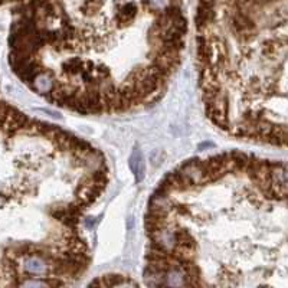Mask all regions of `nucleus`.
<instances>
[{
  "instance_id": "nucleus-1",
  "label": "nucleus",
  "mask_w": 288,
  "mask_h": 288,
  "mask_svg": "<svg viewBox=\"0 0 288 288\" xmlns=\"http://www.w3.org/2000/svg\"><path fill=\"white\" fill-rule=\"evenodd\" d=\"M180 172L183 173L194 186H203L206 183H211L209 177L205 173L202 160L199 159H193V160H189L188 163H185L180 167Z\"/></svg>"
},
{
  "instance_id": "nucleus-2",
  "label": "nucleus",
  "mask_w": 288,
  "mask_h": 288,
  "mask_svg": "<svg viewBox=\"0 0 288 288\" xmlns=\"http://www.w3.org/2000/svg\"><path fill=\"white\" fill-rule=\"evenodd\" d=\"M23 269L29 274H45L49 271V265L38 255H28L25 259Z\"/></svg>"
},
{
  "instance_id": "nucleus-3",
  "label": "nucleus",
  "mask_w": 288,
  "mask_h": 288,
  "mask_svg": "<svg viewBox=\"0 0 288 288\" xmlns=\"http://www.w3.org/2000/svg\"><path fill=\"white\" fill-rule=\"evenodd\" d=\"M82 68H84V62L79 58H71V59H68L66 62L62 64L64 72L69 77H78L81 74Z\"/></svg>"
},
{
  "instance_id": "nucleus-4",
  "label": "nucleus",
  "mask_w": 288,
  "mask_h": 288,
  "mask_svg": "<svg viewBox=\"0 0 288 288\" xmlns=\"http://www.w3.org/2000/svg\"><path fill=\"white\" fill-rule=\"evenodd\" d=\"M173 238H174V245H185V247H193L196 248V242L193 236L186 229H176L173 230Z\"/></svg>"
},
{
  "instance_id": "nucleus-5",
  "label": "nucleus",
  "mask_w": 288,
  "mask_h": 288,
  "mask_svg": "<svg viewBox=\"0 0 288 288\" xmlns=\"http://www.w3.org/2000/svg\"><path fill=\"white\" fill-rule=\"evenodd\" d=\"M135 15H137V7H135L133 3H128L127 6H124L118 15H117V20L120 22V25H126V23H130L131 20L134 19Z\"/></svg>"
},
{
  "instance_id": "nucleus-6",
  "label": "nucleus",
  "mask_w": 288,
  "mask_h": 288,
  "mask_svg": "<svg viewBox=\"0 0 288 288\" xmlns=\"http://www.w3.org/2000/svg\"><path fill=\"white\" fill-rule=\"evenodd\" d=\"M99 6H101V1L99 0H85L82 3V10H84L85 15H91L96 10H98Z\"/></svg>"
},
{
  "instance_id": "nucleus-7",
  "label": "nucleus",
  "mask_w": 288,
  "mask_h": 288,
  "mask_svg": "<svg viewBox=\"0 0 288 288\" xmlns=\"http://www.w3.org/2000/svg\"><path fill=\"white\" fill-rule=\"evenodd\" d=\"M93 179V182L96 185H105L107 183V173L105 170H96L90 176Z\"/></svg>"
},
{
  "instance_id": "nucleus-8",
  "label": "nucleus",
  "mask_w": 288,
  "mask_h": 288,
  "mask_svg": "<svg viewBox=\"0 0 288 288\" xmlns=\"http://www.w3.org/2000/svg\"><path fill=\"white\" fill-rule=\"evenodd\" d=\"M174 211L179 212L180 215H186V216H191V211H189V208H186V206H183V205H177V206L174 208Z\"/></svg>"
},
{
  "instance_id": "nucleus-9",
  "label": "nucleus",
  "mask_w": 288,
  "mask_h": 288,
  "mask_svg": "<svg viewBox=\"0 0 288 288\" xmlns=\"http://www.w3.org/2000/svg\"><path fill=\"white\" fill-rule=\"evenodd\" d=\"M96 224V221H94V218H88L87 221H85V225L88 226V228H91V226H94Z\"/></svg>"
}]
</instances>
